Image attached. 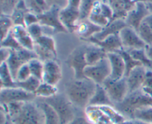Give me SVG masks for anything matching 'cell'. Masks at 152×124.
I'll use <instances>...</instances> for the list:
<instances>
[{
	"mask_svg": "<svg viewBox=\"0 0 152 124\" xmlns=\"http://www.w3.org/2000/svg\"><path fill=\"white\" fill-rule=\"evenodd\" d=\"M19 0H1V13L10 16Z\"/></svg>",
	"mask_w": 152,
	"mask_h": 124,
	"instance_id": "7bdbcfd3",
	"label": "cell"
},
{
	"mask_svg": "<svg viewBox=\"0 0 152 124\" xmlns=\"http://www.w3.org/2000/svg\"><path fill=\"white\" fill-rule=\"evenodd\" d=\"M151 106L152 98L142 88L129 93L123 102L114 106L117 111L130 119H133L135 112L138 110Z\"/></svg>",
	"mask_w": 152,
	"mask_h": 124,
	"instance_id": "7a4b0ae2",
	"label": "cell"
},
{
	"mask_svg": "<svg viewBox=\"0 0 152 124\" xmlns=\"http://www.w3.org/2000/svg\"><path fill=\"white\" fill-rule=\"evenodd\" d=\"M0 82L1 89L16 87V80L13 78L12 73L7 62H3L0 65Z\"/></svg>",
	"mask_w": 152,
	"mask_h": 124,
	"instance_id": "484cf974",
	"label": "cell"
},
{
	"mask_svg": "<svg viewBox=\"0 0 152 124\" xmlns=\"http://www.w3.org/2000/svg\"><path fill=\"white\" fill-rule=\"evenodd\" d=\"M42 80L39 79L37 78V77L31 76L29 78L27 79L25 81L22 82H16V87H19L20 89H24L26 92H30V93L35 94L36 91L37 90L39 85L41 84Z\"/></svg>",
	"mask_w": 152,
	"mask_h": 124,
	"instance_id": "4dcf8cb0",
	"label": "cell"
},
{
	"mask_svg": "<svg viewBox=\"0 0 152 124\" xmlns=\"http://www.w3.org/2000/svg\"><path fill=\"white\" fill-rule=\"evenodd\" d=\"M34 51L37 54V58L42 61L43 62L56 59V56H57V54L53 53L51 51L45 48L42 47L37 44H35V45H34Z\"/></svg>",
	"mask_w": 152,
	"mask_h": 124,
	"instance_id": "836d02e7",
	"label": "cell"
},
{
	"mask_svg": "<svg viewBox=\"0 0 152 124\" xmlns=\"http://www.w3.org/2000/svg\"><path fill=\"white\" fill-rule=\"evenodd\" d=\"M62 78V68L56 59L44 62L42 82L56 86Z\"/></svg>",
	"mask_w": 152,
	"mask_h": 124,
	"instance_id": "5bb4252c",
	"label": "cell"
},
{
	"mask_svg": "<svg viewBox=\"0 0 152 124\" xmlns=\"http://www.w3.org/2000/svg\"><path fill=\"white\" fill-rule=\"evenodd\" d=\"M135 59L140 62L142 66L148 70L152 71V60L148 58L145 51V48L137 49V50L129 51Z\"/></svg>",
	"mask_w": 152,
	"mask_h": 124,
	"instance_id": "d6a6232c",
	"label": "cell"
},
{
	"mask_svg": "<svg viewBox=\"0 0 152 124\" xmlns=\"http://www.w3.org/2000/svg\"><path fill=\"white\" fill-rule=\"evenodd\" d=\"M137 32L145 45L152 44V30L145 22H142L138 28Z\"/></svg>",
	"mask_w": 152,
	"mask_h": 124,
	"instance_id": "ab89813d",
	"label": "cell"
},
{
	"mask_svg": "<svg viewBox=\"0 0 152 124\" xmlns=\"http://www.w3.org/2000/svg\"><path fill=\"white\" fill-rule=\"evenodd\" d=\"M12 33L23 48L34 51L35 42L29 34L26 27L23 25H14L12 29Z\"/></svg>",
	"mask_w": 152,
	"mask_h": 124,
	"instance_id": "ffe728a7",
	"label": "cell"
},
{
	"mask_svg": "<svg viewBox=\"0 0 152 124\" xmlns=\"http://www.w3.org/2000/svg\"><path fill=\"white\" fill-rule=\"evenodd\" d=\"M150 13L145 1H139L136 5L128 13L125 18L128 26L132 27L137 31L145 18Z\"/></svg>",
	"mask_w": 152,
	"mask_h": 124,
	"instance_id": "7c38bea8",
	"label": "cell"
},
{
	"mask_svg": "<svg viewBox=\"0 0 152 124\" xmlns=\"http://www.w3.org/2000/svg\"><path fill=\"white\" fill-rule=\"evenodd\" d=\"M86 41L90 42V43L99 46L108 54L117 52L120 49L123 48L119 34L109 36V37H106V38L102 40H96L94 37H91V38L88 39Z\"/></svg>",
	"mask_w": 152,
	"mask_h": 124,
	"instance_id": "ac0fdd59",
	"label": "cell"
},
{
	"mask_svg": "<svg viewBox=\"0 0 152 124\" xmlns=\"http://www.w3.org/2000/svg\"><path fill=\"white\" fill-rule=\"evenodd\" d=\"M13 26H14V23H13L10 16L1 13V18H0V30H1V40L7 37V34L12 31Z\"/></svg>",
	"mask_w": 152,
	"mask_h": 124,
	"instance_id": "d590c367",
	"label": "cell"
},
{
	"mask_svg": "<svg viewBox=\"0 0 152 124\" xmlns=\"http://www.w3.org/2000/svg\"><path fill=\"white\" fill-rule=\"evenodd\" d=\"M102 86L114 106L123 102L129 93L126 77L117 80H112L109 77L104 82Z\"/></svg>",
	"mask_w": 152,
	"mask_h": 124,
	"instance_id": "8992f818",
	"label": "cell"
},
{
	"mask_svg": "<svg viewBox=\"0 0 152 124\" xmlns=\"http://www.w3.org/2000/svg\"><path fill=\"white\" fill-rule=\"evenodd\" d=\"M133 119L140 120L146 124H152V106L137 111Z\"/></svg>",
	"mask_w": 152,
	"mask_h": 124,
	"instance_id": "f35d334b",
	"label": "cell"
},
{
	"mask_svg": "<svg viewBox=\"0 0 152 124\" xmlns=\"http://www.w3.org/2000/svg\"><path fill=\"white\" fill-rule=\"evenodd\" d=\"M24 22H25V26L26 28L33 25V24L37 23V22H39L38 16H37L31 11L27 12L25 16V19H24Z\"/></svg>",
	"mask_w": 152,
	"mask_h": 124,
	"instance_id": "f6af8a7d",
	"label": "cell"
},
{
	"mask_svg": "<svg viewBox=\"0 0 152 124\" xmlns=\"http://www.w3.org/2000/svg\"><path fill=\"white\" fill-rule=\"evenodd\" d=\"M96 85L88 78L74 79L67 85L65 95L74 107L86 110L94 94Z\"/></svg>",
	"mask_w": 152,
	"mask_h": 124,
	"instance_id": "6da1fadb",
	"label": "cell"
},
{
	"mask_svg": "<svg viewBox=\"0 0 152 124\" xmlns=\"http://www.w3.org/2000/svg\"><path fill=\"white\" fill-rule=\"evenodd\" d=\"M37 99L35 94L30 93L19 87L1 89L0 101L1 105L15 102H31Z\"/></svg>",
	"mask_w": 152,
	"mask_h": 124,
	"instance_id": "ba28073f",
	"label": "cell"
},
{
	"mask_svg": "<svg viewBox=\"0 0 152 124\" xmlns=\"http://www.w3.org/2000/svg\"><path fill=\"white\" fill-rule=\"evenodd\" d=\"M35 44L39 45L42 46V47L45 48L46 49H48V50L51 51L53 53L57 54L56 42H55L53 37H52L51 36L43 34L41 37H39L38 40H36Z\"/></svg>",
	"mask_w": 152,
	"mask_h": 124,
	"instance_id": "8d00e7d4",
	"label": "cell"
},
{
	"mask_svg": "<svg viewBox=\"0 0 152 124\" xmlns=\"http://www.w3.org/2000/svg\"><path fill=\"white\" fill-rule=\"evenodd\" d=\"M117 124H146L140 120H136V119H130V120H125L124 121L121 122Z\"/></svg>",
	"mask_w": 152,
	"mask_h": 124,
	"instance_id": "816d5d0a",
	"label": "cell"
},
{
	"mask_svg": "<svg viewBox=\"0 0 152 124\" xmlns=\"http://www.w3.org/2000/svg\"><path fill=\"white\" fill-rule=\"evenodd\" d=\"M29 10L27 7L25 0H19L16 4L14 10L12 12L10 17L13 20L14 25H23L25 26L24 19L27 12Z\"/></svg>",
	"mask_w": 152,
	"mask_h": 124,
	"instance_id": "4316f807",
	"label": "cell"
},
{
	"mask_svg": "<svg viewBox=\"0 0 152 124\" xmlns=\"http://www.w3.org/2000/svg\"><path fill=\"white\" fill-rule=\"evenodd\" d=\"M31 75L42 81L43 72H44V62L38 58H34L28 62Z\"/></svg>",
	"mask_w": 152,
	"mask_h": 124,
	"instance_id": "e575fe53",
	"label": "cell"
},
{
	"mask_svg": "<svg viewBox=\"0 0 152 124\" xmlns=\"http://www.w3.org/2000/svg\"><path fill=\"white\" fill-rule=\"evenodd\" d=\"M39 104L44 112L45 124H60L57 114L50 105L44 101L40 102Z\"/></svg>",
	"mask_w": 152,
	"mask_h": 124,
	"instance_id": "f546056e",
	"label": "cell"
},
{
	"mask_svg": "<svg viewBox=\"0 0 152 124\" xmlns=\"http://www.w3.org/2000/svg\"><path fill=\"white\" fill-rule=\"evenodd\" d=\"M25 4L29 11L37 16H40L50 8L45 0H25Z\"/></svg>",
	"mask_w": 152,
	"mask_h": 124,
	"instance_id": "83f0119b",
	"label": "cell"
},
{
	"mask_svg": "<svg viewBox=\"0 0 152 124\" xmlns=\"http://www.w3.org/2000/svg\"><path fill=\"white\" fill-rule=\"evenodd\" d=\"M45 1L50 7H56L60 10L65 8L68 3V0H45Z\"/></svg>",
	"mask_w": 152,
	"mask_h": 124,
	"instance_id": "bcb514c9",
	"label": "cell"
},
{
	"mask_svg": "<svg viewBox=\"0 0 152 124\" xmlns=\"http://www.w3.org/2000/svg\"><path fill=\"white\" fill-rule=\"evenodd\" d=\"M10 52L11 50L6 48L1 47V51H0V55H1V63L3 62H6L8 59L9 56L10 55Z\"/></svg>",
	"mask_w": 152,
	"mask_h": 124,
	"instance_id": "7dc6e473",
	"label": "cell"
},
{
	"mask_svg": "<svg viewBox=\"0 0 152 124\" xmlns=\"http://www.w3.org/2000/svg\"><path fill=\"white\" fill-rule=\"evenodd\" d=\"M143 22H145V23L146 24V25L152 30V13H150L145 18Z\"/></svg>",
	"mask_w": 152,
	"mask_h": 124,
	"instance_id": "db71d44e",
	"label": "cell"
},
{
	"mask_svg": "<svg viewBox=\"0 0 152 124\" xmlns=\"http://www.w3.org/2000/svg\"><path fill=\"white\" fill-rule=\"evenodd\" d=\"M69 124H94L88 118L83 117H76Z\"/></svg>",
	"mask_w": 152,
	"mask_h": 124,
	"instance_id": "681fc988",
	"label": "cell"
},
{
	"mask_svg": "<svg viewBox=\"0 0 152 124\" xmlns=\"http://www.w3.org/2000/svg\"><path fill=\"white\" fill-rule=\"evenodd\" d=\"M1 47L6 48H8L12 51H19L23 48L14 37L12 31L7 34L5 38L1 40Z\"/></svg>",
	"mask_w": 152,
	"mask_h": 124,
	"instance_id": "74e56055",
	"label": "cell"
},
{
	"mask_svg": "<svg viewBox=\"0 0 152 124\" xmlns=\"http://www.w3.org/2000/svg\"><path fill=\"white\" fill-rule=\"evenodd\" d=\"M122 45L125 50L132 51L145 48V43L140 37L137 31L133 28L126 26L119 34Z\"/></svg>",
	"mask_w": 152,
	"mask_h": 124,
	"instance_id": "8fae6325",
	"label": "cell"
},
{
	"mask_svg": "<svg viewBox=\"0 0 152 124\" xmlns=\"http://www.w3.org/2000/svg\"><path fill=\"white\" fill-rule=\"evenodd\" d=\"M27 30H28V33L32 37L33 40H34V42L44 34L42 31V26L39 22L27 27Z\"/></svg>",
	"mask_w": 152,
	"mask_h": 124,
	"instance_id": "b9f144b4",
	"label": "cell"
},
{
	"mask_svg": "<svg viewBox=\"0 0 152 124\" xmlns=\"http://www.w3.org/2000/svg\"><path fill=\"white\" fill-rule=\"evenodd\" d=\"M145 51L146 53L147 56H148V58L152 60V44L146 45H145Z\"/></svg>",
	"mask_w": 152,
	"mask_h": 124,
	"instance_id": "f5cc1de1",
	"label": "cell"
},
{
	"mask_svg": "<svg viewBox=\"0 0 152 124\" xmlns=\"http://www.w3.org/2000/svg\"><path fill=\"white\" fill-rule=\"evenodd\" d=\"M87 118L94 124H114L99 107L88 106L86 109Z\"/></svg>",
	"mask_w": 152,
	"mask_h": 124,
	"instance_id": "cb8c5ba5",
	"label": "cell"
},
{
	"mask_svg": "<svg viewBox=\"0 0 152 124\" xmlns=\"http://www.w3.org/2000/svg\"><path fill=\"white\" fill-rule=\"evenodd\" d=\"M143 87L152 89V71L151 70H147L146 77H145V82H144Z\"/></svg>",
	"mask_w": 152,
	"mask_h": 124,
	"instance_id": "c3c4849f",
	"label": "cell"
},
{
	"mask_svg": "<svg viewBox=\"0 0 152 124\" xmlns=\"http://www.w3.org/2000/svg\"><path fill=\"white\" fill-rule=\"evenodd\" d=\"M145 2H151L152 3V0H145Z\"/></svg>",
	"mask_w": 152,
	"mask_h": 124,
	"instance_id": "9f6ffc18",
	"label": "cell"
},
{
	"mask_svg": "<svg viewBox=\"0 0 152 124\" xmlns=\"http://www.w3.org/2000/svg\"><path fill=\"white\" fill-rule=\"evenodd\" d=\"M147 70L148 69L142 65H139L132 70L126 76V81L129 93L139 90L143 87Z\"/></svg>",
	"mask_w": 152,
	"mask_h": 124,
	"instance_id": "2e32d148",
	"label": "cell"
},
{
	"mask_svg": "<svg viewBox=\"0 0 152 124\" xmlns=\"http://www.w3.org/2000/svg\"><path fill=\"white\" fill-rule=\"evenodd\" d=\"M102 27L93 23L88 19H82L79 22L75 30L76 34L83 40L86 41L102 31Z\"/></svg>",
	"mask_w": 152,
	"mask_h": 124,
	"instance_id": "d6986e66",
	"label": "cell"
},
{
	"mask_svg": "<svg viewBox=\"0 0 152 124\" xmlns=\"http://www.w3.org/2000/svg\"><path fill=\"white\" fill-rule=\"evenodd\" d=\"M60 9L56 7H51L43 14L38 16L39 23L42 26L48 27L53 30V33H68L59 17Z\"/></svg>",
	"mask_w": 152,
	"mask_h": 124,
	"instance_id": "30bf717a",
	"label": "cell"
},
{
	"mask_svg": "<svg viewBox=\"0 0 152 124\" xmlns=\"http://www.w3.org/2000/svg\"><path fill=\"white\" fill-rule=\"evenodd\" d=\"M12 124H45V114L39 104L25 103L20 112L10 120Z\"/></svg>",
	"mask_w": 152,
	"mask_h": 124,
	"instance_id": "277c9868",
	"label": "cell"
},
{
	"mask_svg": "<svg viewBox=\"0 0 152 124\" xmlns=\"http://www.w3.org/2000/svg\"><path fill=\"white\" fill-rule=\"evenodd\" d=\"M42 100L50 105L56 112L60 124H69L76 117L75 107L65 94L58 93L51 98Z\"/></svg>",
	"mask_w": 152,
	"mask_h": 124,
	"instance_id": "3957f363",
	"label": "cell"
},
{
	"mask_svg": "<svg viewBox=\"0 0 152 124\" xmlns=\"http://www.w3.org/2000/svg\"><path fill=\"white\" fill-rule=\"evenodd\" d=\"M86 78L97 85H102L111 76V65L108 57L92 65H88L85 69Z\"/></svg>",
	"mask_w": 152,
	"mask_h": 124,
	"instance_id": "52a82bcc",
	"label": "cell"
},
{
	"mask_svg": "<svg viewBox=\"0 0 152 124\" xmlns=\"http://www.w3.org/2000/svg\"><path fill=\"white\" fill-rule=\"evenodd\" d=\"M57 94L58 89L56 86L44 83V82H42L35 92L37 98H42V99H47V98H51Z\"/></svg>",
	"mask_w": 152,
	"mask_h": 124,
	"instance_id": "f1b7e54d",
	"label": "cell"
},
{
	"mask_svg": "<svg viewBox=\"0 0 152 124\" xmlns=\"http://www.w3.org/2000/svg\"><path fill=\"white\" fill-rule=\"evenodd\" d=\"M34 58H37V56L34 51L25 48H22L19 51L11 50L10 56L6 62L11 71L13 78L16 79V74L22 65L28 64Z\"/></svg>",
	"mask_w": 152,
	"mask_h": 124,
	"instance_id": "9c48e42d",
	"label": "cell"
},
{
	"mask_svg": "<svg viewBox=\"0 0 152 124\" xmlns=\"http://www.w3.org/2000/svg\"><path fill=\"white\" fill-rule=\"evenodd\" d=\"M87 45H80L71 52L67 58L66 63L73 70L74 79L86 78L85 69L88 66L86 59V51Z\"/></svg>",
	"mask_w": 152,
	"mask_h": 124,
	"instance_id": "5b68a950",
	"label": "cell"
},
{
	"mask_svg": "<svg viewBox=\"0 0 152 124\" xmlns=\"http://www.w3.org/2000/svg\"><path fill=\"white\" fill-rule=\"evenodd\" d=\"M96 0H82L80 5V20L88 19L94 4Z\"/></svg>",
	"mask_w": 152,
	"mask_h": 124,
	"instance_id": "60d3db41",
	"label": "cell"
},
{
	"mask_svg": "<svg viewBox=\"0 0 152 124\" xmlns=\"http://www.w3.org/2000/svg\"><path fill=\"white\" fill-rule=\"evenodd\" d=\"M108 57V53L99 46L94 44L87 45L86 51V59L88 65H92Z\"/></svg>",
	"mask_w": 152,
	"mask_h": 124,
	"instance_id": "603a6c76",
	"label": "cell"
},
{
	"mask_svg": "<svg viewBox=\"0 0 152 124\" xmlns=\"http://www.w3.org/2000/svg\"><path fill=\"white\" fill-rule=\"evenodd\" d=\"M106 1L114 12V19H123L127 16L128 13L134 7L139 1H145V0H104Z\"/></svg>",
	"mask_w": 152,
	"mask_h": 124,
	"instance_id": "9a60e30c",
	"label": "cell"
},
{
	"mask_svg": "<svg viewBox=\"0 0 152 124\" xmlns=\"http://www.w3.org/2000/svg\"><path fill=\"white\" fill-rule=\"evenodd\" d=\"M117 53H119L120 55H121L123 60H124L125 64H126V77L129 74V72H130L132 70L134 69V68L139 66V65H142L140 64V62H138L137 59H135L132 56V55L131 54L130 52H129V51L125 50L124 48H122L120 49V51H118Z\"/></svg>",
	"mask_w": 152,
	"mask_h": 124,
	"instance_id": "1f68e13d",
	"label": "cell"
},
{
	"mask_svg": "<svg viewBox=\"0 0 152 124\" xmlns=\"http://www.w3.org/2000/svg\"><path fill=\"white\" fill-rule=\"evenodd\" d=\"M128 26L126 21L123 19H117L111 20L105 27L102 28L100 32L97 33L96 35L94 36L95 39L99 40H102L109 36L119 34L120 31Z\"/></svg>",
	"mask_w": 152,
	"mask_h": 124,
	"instance_id": "44dd1931",
	"label": "cell"
},
{
	"mask_svg": "<svg viewBox=\"0 0 152 124\" xmlns=\"http://www.w3.org/2000/svg\"><path fill=\"white\" fill-rule=\"evenodd\" d=\"M101 2H102V0H96L95 1L90 15H89L88 19L91 21L93 23L96 24V25L104 28L111 21L108 20L102 13V9H101Z\"/></svg>",
	"mask_w": 152,
	"mask_h": 124,
	"instance_id": "d4e9b609",
	"label": "cell"
},
{
	"mask_svg": "<svg viewBox=\"0 0 152 124\" xmlns=\"http://www.w3.org/2000/svg\"><path fill=\"white\" fill-rule=\"evenodd\" d=\"M88 106H114V105L103 86L96 85V90L89 102Z\"/></svg>",
	"mask_w": 152,
	"mask_h": 124,
	"instance_id": "7402d4cb",
	"label": "cell"
},
{
	"mask_svg": "<svg viewBox=\"0 0 152 124\" xmlns=\"http://www.w3.org/2000/svg\"><path fill=\"white\" fill-rule=\"evenodd\" d=\"M108 59L111 65V76L112 80H121L126 77V67L121 55L117 52L108 54Z\"/></svg>",
	"mask_w": 152,
	"mask_h": 124,
	"instance_id": "e0dca14e",
	"label": "cell"
},
{
	"mask_svg": "<svg viewBox=\"0 0 152 124\" xmlns=\"http://www.w3.org/2000/svg\"><path fill=\"white\" fill-rule=\"evenodd\" d=\"M31 72L30 70L29 65L28 64H25V65H22L18 71L17 74L16 76V82H22L25 81L27 79L31 77Z\"/></svg>",
	"mask_w": 152,
	"mask_h": 124,
	"instance_id": "ee69618b",
	"label": "cell"
},
{
	"mask_svg": "<svg viewBox=\"0 0 152 124\" xmlns=\"http://www.w3.org/2000/svg\"><path fill=\"white\" fill-rule=\"evenodd\" d=\"M8 118L7 113L4 110L2 107H1V114H0V123L1 124H6L7 119Z\"/></svg>",
	"mask_w": 152,
	"mask_h": 124,
	"instance_id": "f907efd6",
	"label": "cell"
},
{
	"mask_svg": "<svg viewBox=\"0 0 152 124\" xmlns=\"http://www.w3.org/2000/svg\"><path fill=\"white\" fill-rule=\"evenodd\" d=\"M147 7H148V10H149L150 13H152V3L151 2H146Z\"/></svg>",
	"mask_w": 152,
	"mask_h": 124,
	"instance_id": "11a10c76",
	"label": "cell"
},
{
	"mask_svg": "<svg viewBox=\"0 0 152 124\" xmlns=\"http://www.w3.org/2000/svg\"><path fill=\"white\" fill-rule=\"evenodd\" d=\"M59 17L68 32L74 33L80 21V7L68 4L65 8L60 10Z\"/></svg>",
	"mask_w": 152,
	"mask_h": 124,
	"instance_id": "4fadbf2b",
	"label": "cell"
}]
</instances>
